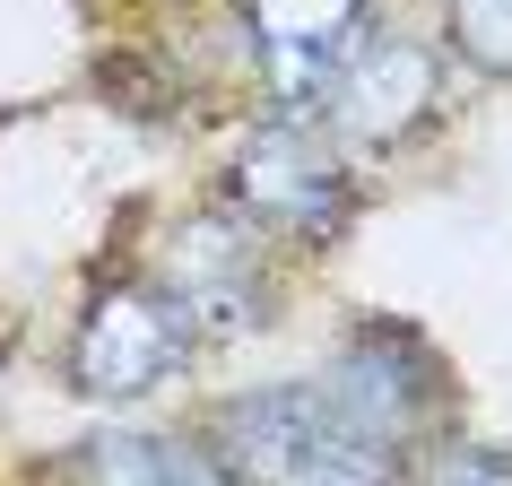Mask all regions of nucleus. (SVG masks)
I'll return each mask as SVG.
<instances>
[{
	"instance_id": "obj_1",
	"label": "nucleus",
	"mask_w": 512,
	"mask_h": 486,
	"mask_svg": "<svg viewBox=\"0 0 512 486\" xmlns=\"http://www.w3.org/2000/svg\"><path fill=\"white\" fill-rule=\"evenodd\" d=\"M209 460L226 486H400L391 452L322 400V382H278V391H243L217 408Z\"/></svg>"
},
{
	"instance_id": "obj_2",
	"label": "nucleus",
	"mask_w": 512,
	"mask_h": 486,
	"mask_svg": "<svg viewBox=\"0 0 512 486\" xmlns=\"http://www.w3.org/2000/svg\"><path fill=\"white\" fill-rule=\"evenodd\" d=\"M322 400L348 417L374 452H408V443H426L443 426V400H452V382H443V356L417 339L408 322H356L339 339L322 374Z\"/></svg>"
},
{
	"instance_id": "obj_3",
	"label": "nucleus",
	"mask_w": 512,
	"mask_h": 486,
	"mask_svg": "<svg viewBox=\"0 0 512 486\" xmlns=\"http://www.w3.org/2000/svg\"><path fill=\"white\" fill-rule=\"evenodd\" d=\"M235 209L270 235L296 243H339L356 217V174L322 131L304 122H261L235 148Z\"/></svg>"
},
{
	"instance_id": "obj_4",
	"label": "nucleus",
	"mask_w": 512,
	"mask_h": 486,
	"mask_svg": "<svg viewBox=\"0 0 512 486\" xmlns=\"http://www.w3.org/2000/svg\"><path fill=\"white\" fill-rule=\"evenodd\" d=\"M200 339V322L183 313V296L165 287V278H139V287H113L79 313L70 330V382H79L87 400H148L183 348Z\"/></svg>"
},
{
	"instance_id": "obj_5",
	"label": "nucleus",
	"mask_w": 512,
	"mask_h": 486,
	"mask_svg": "<svg viewBox=\"0 0 512 486\" xmlns=\"http://www.w3.org/2000/svg\"><path fill=\"white\" fill-rule=\"evenodd\" d=\"M434 96H443V61L417 35H365L348 53V70L330 79L322 113H330V131L356 139V148H391V139H408L434 113Z\"/></svg>"
},
{
	"instance_id": "obj_6",
	"label": "nucleus",
	"mask_w": 512,
	"mask_h": 486,
	"mask_svg": "<svg viewBox=\"0 0 512 486\" xmlns=\"http://www.w3.org/2000/svg\"><path fill=\"white\" fill-rule=\"evenodd\" d=\"M165 287L183 296V313L200 330H261L270 322V270H261V226L243 209L226 217H191L174 235Z\"/></svg>"
},
{
	"instance_id": "obj_7",
	"label": "nucleus",
	"mask_w": 512,
	"mask_h": 486,
	"mask_svg": "<svg viewBox=\"0 0 512 486\" xmlns=\"http://www.w3.org/2000/svg\"><path fill=\"white\" fill-rule=\"evenodd\" d=\"M365 9L374 0H243V27L278 105H322L348 53L365 44Z\"/></svg>"
},
{
	"instance_id": "obj_8",
	"label": "nucleus",
	"mask_w": 512,
	"mask_h": 486,
	"mask_svg": "<svg viewBox=\"0 0 512 486\" xmlns=\"http://www.w3.org/2000/svg\"><path fill=\"white\" fill-rule=\"evenodd\" d=\"M87 486H226L217 478V460L209 443H183V434H131V426H113L87 443Z\"/></svg>"
},
{
	"instance_id": "obj_9",
	"label": "nucleus",
	"mask_w": 512,
	"mask_h": 486,
	"mask_svg": "<svg viewBox=\"0 0 512 486\" xmlns=\"http://www.w3.org/2000/svg\"><path fill=\"white\" fill-rule=\"evenodd\" d=\"M452 35L478 70H504L512 79V0H452Z\"/></svg>"
},
{
	"instance_id": "obj_10",
	"label": "nucleus",
	"mask_w": 512,
	"mask_h": 486,
	"mask_svg": "<svg viewBox=\"0 0 512 486\" xmlns=\"http://www.w3.org/2000/svg\"><path fill=\"white\" fill-rule=\"evenodd\" d=\"M417 486H512V452H495V443H452V452H434V469Z\"/></svg>"
}]
</instances>
